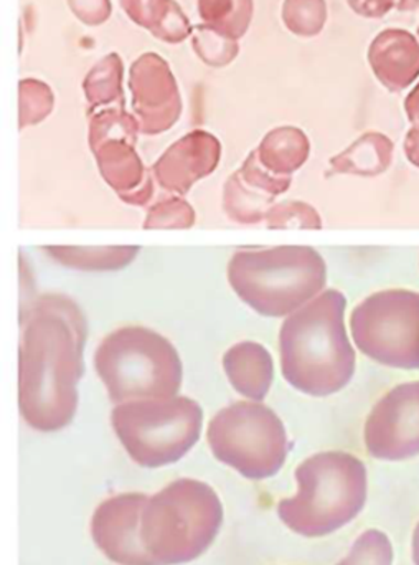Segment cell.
Instances as JSON below:
<instances>
[{"instance_id":"cell-14","label":"cell","mask_w":419,"mask_h":565,"mask_svg":"<svg viewBox=\"0 0 419 565\" xmlns=\"http://www.w3.org/2000/svg\"><path fill=\"white\" fill-rule=\"evenodd\" d=\"M222 161V142L212 132L195 129L175 141L152 166L155 181L172 194L185 195Z\"/></svg>"},{"instance_id":"cell-36","label":"cell","mask_w":419,"mask_h":565,"mask_svg":"<svg viewBox=\"0 0 419 565\" xmlns=\"http://www.w3.org/2000/svg\"><path fill=\"white\" fill-rule=\"evenodd\" d=\"M419 9V0H397L398 12H415Z\"/></svg>"},{"instance_id":"cell-17","label":"cell","mask_w":419,"mask_h":565,"mask_svg":"<svg viewBox=\"0 0 419 565\" xmlns=\"http://www.w3.org/2000/svg\"><path fill=\"white\" fill-rule=\"evenodd\" d=\"M126 15L161 42L182 43L194 26L175 0H119Z\"/></svg>"},{"instance_id":"cell-38","label":"cell","mask_w":419,"mask_h":565,"mask_svg":"<svg viewBox=\"0 0 419 565\" xmlns=\"http://www.w3.org/2000/svg\"><path fill=\"white\" fill-rule=\"evenodd\" d=\"M418 40H419V26H418Z\"/></svg>"},{"instance_id":"cell-35","label":"cell","mask_w":419,"mask_h":565,"mask_svg":"<svg viewBox=\"0 0 419 565\" xmlns=\"http://www.w3.org/2000/svg\"><path fill=\"white\" fill-rule=\"evenodd\" d=\"M405 113L411 125H419V82L405 99Z\"/></svg>"},{"instance_id":"cell-16","label":"cell","mask_w":419,"mask_h":565,"mask_svg":"<svg viewBox=\"0 0 419 565\" xmlns=\"http://www.w3.org/2000/svg\"><path fill=\"white\" fill-rule=\"evenodd\" d=\"M223 371L229 385L246 401L262 402L275 382V361L265 345L243 341L223 354Z\"/></svg>"},{"instance_id":"cell-32","label":"cell","mask_w":419,"mask_h":565,"mask_svg":"<svg viewBox=\"0 0 419 565\" xmlns=\"http://www.w3.org/2000/svg\"><path fill=\"white\" fill-rule=\"evenodd\" d=\"M347 3L352 12L364 19H384L397 9V0H347Z\"/></svg>"},{"instance_id":"cell-9","label":"cell","mask_w":419,"mask_h":565,"mask_svg":"<svg viewBox=\"0 0 419 565\" xmlns=\"http://www.w3.org/2000/svg\"><path fill=\"white\" fill-rule=\"evenodd\" d=\"M355 348L377 364L419 369V292L382 289L355 306L351 315Z\"/></svg>"},{"instance_id":"cell-12","label":"cell","mask_w":419,"mask_h":565,"mask_svg":"<svg viewBox=\"0 0 419 565\" xmlns=\"http://www.w3.org/2000/svg\"><path fill=\"white\" fill-rule=\"evenodd\" d=\"M132 115L141 135L158 136L178 125L182 96L169 63L158 53H144L129 70Z\"/></svg>"},{"instance_id":"cell-2","label":"cell","mask_w":419,"mask_h":565,"mask_svg":"<svg viewBox=\"0 0 419 565\" xmlns=\"http://www.w3.org/2000/svg\"><path fill=\"white\" fill-rule=\"evenodd\" d=\"M347 298L324 289L284 318L279 329V361L284 381L311 397H329L351 384L355 349L345 324Z\"/></svg>"},{"instance_id":"cell-8","label":"cell","mask_w":419,"mask_h":565,"mask_svg":"<svg viewBox=\"0 0 419 565\" xmlns=\"http://www.w3.org/2000/svg\"><path fill=\"white\" fill-rule=\"evenodd\" d=\"M207 441L219 463L255 481L278 475L289 455L284 424L262 402L239 401L216 412Z\"/></svg>"},{"instance_id":"cell-27","label":"cell","mask_w":419,"mask_h":565,"mask_svg":"<svg viewBox=\"0 0 419 565\" xmlns=\"http://www.w3.org/2000/svg\"><path fill=\"white\" fill-rule=\"evenodd\" d=\"M197 221L194 207L181 195L162 199L146 214L144 231H187Z\"/></svg>"},{"instance_id":"cell-37","label":"cell","mask_w":419,"mask_h":565,"mask_svg":"<svg viewBox=\"0 0 419 565\" xmlns=\"http://www.w3.org/2000/svg\"><path fill=\"white\" fill-rule=\"evenodd\" d=\"M411 550H413V563L419 565V523L413 531V543H411Z\"/></svg>"},{"instance_id":"cell-21","label":"cell","mask_w":419,"mask_h":565,"mask_svg":"<svg viewBox=\"0 0 419 565\" xmlns=\"http://www.w3.org/2000/svg\"><path fill=\"white\" fill-rule=\"evenodd\" d=\"M125 65L118 53H109L99 60L83 82V92L89 103V113L111 106H125V92H122Z\"/></svg>"},{"instance_id":"cell-15","label":"cell","mask_w":419,"mask_h":565,"mask_svg":"<svg viewBox=\"0 0 419 565\" xmlns=\"http://www.w3.org/2000/svg\"><path fill=\"white\" fill-rule=\"evenodd\" d=\"M367 58L375 78L388 92H404L419 78V40L408 30L378 33L368 46Z\"/></svg>"},{"instance_id":"cell-26","label":"cell","mask_w":419,"mask_h":565,"mask_svg":"<svg viewBox=\"0 0 419 565\" xmlns=\"http://www.w3.org/2000/svg\"><path fill=\"white\" fill-rule=\"evenodd\" d=\"M192 46L198 58L212 68H225L239 53L238 40L228 39L205 23L194 26Z\"/></svg>"},{"instance_id":"cell-23","label":"cell","mask_w":419,"mask_h":565,"mask_svg":"<svg viewBox=\"0 0 419 565\" xmlns=\"http://www.w3.org/2000/svg\"><path fill=\"white\" fill-rule=\"evenodd\" d=\"M253 12V0H198L202 22L233 40L246 35L251 25Z\"/></svg>"},{"instance_id":"cell-24","label":"cell","mask_w":419,"mask_h":565,"mask_svg":"<svg viewBox=\"0 0 419 565\" xmlns=\"http://www.w3.org/2000/svg\"><path fill=\"white\" fill-rule=\"evenodd\" d=\"M325 0H284L281 19L286 29L301 39H312L324 30L327 22Z\"/></svg>"},{"instance_id":"cell-29","label":"cell","mask_w":419,"mask_h":565,"mask_svg":"<svg viewBox=\"0 0 419 565\" xmlns=\"http://www.w3.org/2000/svg\"><path fill=\"white\" fill-rule=\"evenodd\" d=\"M394 544L387 534L368 530L357 537L351 553L337 565H394Z\"/></svg>"},{"instance_id":"cell-13","label":"cell","mask_w":419,"mask_h":565,"mask_svg":"<svg viewBox=\"0 0 419 565\" xmlns=\"http://www.w3.org/2000/svg\"><path fill=\"white\" fill-rule=\"evenodd\" d=\"M148 494L122 493L103 501L92 518L96 547L118 565H161L146 551L141 537Z\"/></svg>"},{"instance_id":"cell-19","label":"cell","mask_w":419,"mask_h":565,"mask_svg":"<svg viewBox=\"0 0 419 565\" xmlns=\"http://www.w3.org/2000/svg\"><path fill=\"white\" fill-rule=\"evenodd\" d=\"M256 152L268 171L278 175H292L308 162L311 141L296 126H279L262 138Z\"/></svg>"},{"instance_id":"cell-10","label":"cell","mask_w":419,"mask_h":565,"mask_svg":"<svg viewBox=\"0 0 419 565\" xmlns=\"http://www.w3.org/2000/svg\"><path fill=\"white\" fill-rule=\"evenodd\" d=\"M139 122L126 108L99 109L89 115L88 142L103 181L118 195L129 194L149 178L136 151Z\"/></svg>"},{"instance_id":"cell-5","label":"cell","mask_w":419,"mask_h":565,"mask_svg":"<svg viewBox=\"0 0 419 565\" xmlns=\"http://www.w3.org/2000/svg\"><path fill=\"white\" fill-rule=\"evenodd\" d=\"M223 524V504L204 481L181 478L149 497L142 511L146 551L161 565L192 563L204 556Z\"/></svg>"},{"instance_id":"cell-1","label":"cell","mask_w":419,"mask_h":565,"mask_svg":"<svg viewBox=\"0 0 419 565\" xmlns=\"http://www.w3.org/2000/svg\"><path fill=\"white\" fill-rule=\"evenodd\" d=\"M19 411L33 430L68 427L78 411L88 322L65 295H40L20 312Z\"/></svg>"},{"instance_id":"cell-25","label":"cell","mask_w":419,"mask_h":565,"mask_svg":"<svg viewBox=\"0 0 419 565\" xmlns=\"http://www.w3.org/2000/svg\"><path fill=\"white\" fill-rule=\"evenodd\" d=\"M55 95L45 82L35 78L20 79L19 83V129L40 125L52 115Z\"/></svg>"},{"instance_id":"cell-33","label":"cell","mask_w":419,"mask_h":565,"mask_svg":"<svg viewBox=\"0 0 419 565\" xmlns=\"http://www.w3.org/2000/svg\"><path fill=\"white\" fill-rule=\"evenodd\" d=\"M152 195H154V182H152L151 175L146 179L144 184L136 191L129 192V194L118 195L122 202L128 205H135V207H144L146 204L151 202Z\"/></svg>"},{"instance_id":"cell-31","label":"cell","mask_w":419,"mask_h":565,"mask_svg":"<svg viewBox=\"0 0 419 565\" xmlns=\"http://www.w3.org/2000/svg\"><path fill=\"white\" fill-rule=\"evenodd\" d=\"M69 10L79 22L88 26H98L111 17V0H66Z\"/></svg>"},{"instance_id":"cell-7","label":"cell","mask_w":419,"mask_h":565,"mask_svg":"<svg viewBox=\"0 0 419 565\" xmlns=\"http://www.w3.org/2000/svg\"><path fill=\"white\" fill-rule=\"evenodd\" d=\"M111 425L139 467L162 468L181 461L201 440L204 411L185 395L115 405Z\"/></svg>"},{"instance_id":"cell-4","label":"cell","mask_w":419,"mask_h":565,"mask_svg":"<svg viewBox=\"0 0 419 565\" xmlns=\"http://www.w3.org/2000/svg\"><path fill=\"white\" fill-rule=\"evenodd\" d=\"M235 295L266 318H288L318 298L327 282V265L304 245L238 250L226 270Z\"/></svg>"},{"instance_id":"cell-22","label":"cell","mask_w":419,"mask_h":565,"mask_svg":"<svg viewBox=\"0 0 419 565\" xmlns=\"http://www.w3.org/2000/svg\"><path fill=\"white\" fill-rule=\"evenodd\" d=\"M276 198L253 188L243 181L239 172H233L226 179L223 188V211L229 221L243 225L259 224L265 222L269 209L275 205Z\"/></svg>"},{"instance_id":"cell-34","label":"cell","mask_w":419,"mask_h":565,"mask_svg":"<svg viewBox=\"0 0 419 565\" xmlns=\"http://www.w3.org/2000/svg\"><path fill=\"white\" fill-rule=\"evenodd\" d=\"M405 154L411 164L419 168V125H413L405 138Z\"/></svg>"},{"instance_id":"cell-30","label":"cell","mask_w":419,"mask_h":565,"mask_svg":"<svg viewBox=\"0 0 419 565\" xmlns=\"http://www.w3.org/2000/svg\"><path fill=\"white\" fill-rule=\"evenodd\" d=\"M238 172L243 181L248 182L249 185L259 189V191L266 192V194L272 195V198L284 194L291 188V175H278L268 171L259 161L256 149L249 152Z\"/></svg>"},{"instance_id":"cell-6","label":"cell","mask_w":419,"mask_h":565,"mask_svg":"<svg viewBox=\"0 0 419 565\" xmlns=\"http://www.w3.org/2000/svg\"><path fill=\"white\" fill-rule=\"evenodd\" d=\"M95 369L112 404L179 395L184 365L175 345L154 329L125 326L95 352Z\"/></svg>"},{"instance_id":"cell-18","label":"cell","mask_w":419,"mask_h":565,"mask_svg":"<svg viewBox=\"0 0 419 565\" xmlns=\"http://www.w3.org/2000/svg\"><path fill=\"white\" fill-rule=\"evenodd\" d=\"M395 145L387 135L368 131L355 139L341 154L331 158L334 174L377 178L388 171L394 161Z\"/></svg>"},{"instance_id":"cell-28","label":"cell","mask_w":419,"mask_h":565,"mask_svg":"<svg viewBox=\"0 0 419 565\" xmlns=\"http://www.w3.org/2000/svg\"><path fill=\"white\" fill-rule=\"evenodd\" d=\"M265 224L269 231H284V228L321 231L322 228L319 212L312 205L301 201H284L272 205L266 214Z\"/></svg>"},{"instance_id":"cell-3","label":"cell","mask_w":419,"mask_h":565,"mask_svg":"<svg viewBox=\"0 0 419 565\" xmlns=\"http://www.w3.org/2000/svg\"><path fill=\"white\" fill-rule=\"evenodd\" d=\"M298 493L279 501L278 516L302 537H325L355 520L367 504L364 461L347 451H321L296 470Z\"/></svg>"},{"instance_id":"cell-11","label":"cell","mask_w":419,"mask_h":565,"mask_svg":"<svg viewBox=\"0 0 419 565\" xmlns=\"http://www.w3.org/2000/svg\"><path fill=\"white\" fill-rule=\"evenodd\" d=\"M365 448L375 460L405 461L419 455V381L405 382L372 408Z\"/></svg>"},{"instance_id":"cell-20","label":"cell","mask_w":419,"mask_h":565,"mask_svg":"<svg viewBox=\"0 0 419 565\" xmlns=\"http://www.w3.org/2000/svg\"><path fill=\"white\" fill-rule=\"evenodd\" d=\"M43 252L62 267L82 271H118L129 267L139 247H66L50 245Z\"/></svg>"}]
</instances>
